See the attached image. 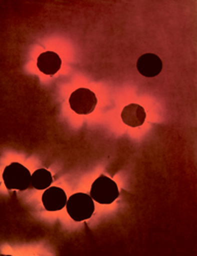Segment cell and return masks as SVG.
<instances>
[{"mask_svg":"<svg viewBox=\"0 0 197 256\" xmlns=\"http://www.w3.org/2000/svg\"><path fill=\"white\" fill-rule=\"evenodd\" d=\"M90 196L99 204H112L119 197L118 186L113 180L102 174L93 182Z\"/></svg>","mask_w":197,"mask_h":256,"instance_id":"cell-3","label":"cell"},{"mask_svg":"<svg viewBox=\"0 0 197 256\" xmlns=\"http://www.w3.org/2000/svg\"><path fill=\"white\" fill-rule=\"evenodd\" d=\"M98 98L94 92L89 88H78L69 98V104L73 112L78 115H89L94 112Z\"/></svg>","mask_w":197,"mask_h":256,"instance_id":"cell-4","label":"cell"},{"mask_svg":"<svg viewBox=\"0 0 197 256\" xmlns=\"http://www.w3.org/2000/svg\"><path fill=\"white\" fill-rule=\"evenodd\" d=\"M54 178L50 170L46 168H39L32 174L31 176V184L34 188L38 190H47L53 184Z\"/></svg>","mask_w":197,"mask_h":256,"instance_id":"cell-9","label":"cell"},{"mask_svg":"<svg viewBox=\"0 0 197 256\" xmlns=\"http://www.w3.org/2000/svg\"><path fill=\"white\" fill-rule=\"evenodd\" d=\"M42 204L50 212L60 211L66 207L68 197L66 192L59 186H50L42 195Z\"/></svg>","mask_w":197,"mask_h":256,"instance_id":"cell-6","label":"cell"},{"mask_svg":"<svg viewBox=\"0 0 197 256\" xmlns=\"http://www.w3.org/2000/svg\"><path fill=\"white\" fill-rule=\"evenodd\" d=\"M31 176L29 169L23 164L13 162L5 168L3 180L9 190H25L31 184Z\"/></svg>","mask_w":197,"mask_h":256,"instance_id":"cell-2","label":"cell"},{"mask_svg":"<svg viewBox=\"0 0 197 256\" xmlns=\"http://www.w3.org/2000/svg\"><path fill=\"white\" fill-rule=\"evenodd\" d=\"M62 66L60 56L54 52H45L37 58V68L43 74L53 76L57 74Z\"/></svg>","mask_w":197,"mask_h":256,"instance_id":"cell-7","label":"cell"},{"mask_svg":"<svg viewBox=\"0 0 197 256\" xmlns=\"http://www.w3.org/2000/svg\"><path fill=\"white\" fill-rule=\"evenodd\" d=\"M163 64L161 58L155 54H144L138 58L137 70L138 72L147 78L156 77L162 71Z\"/></svg>","mask_w":197,"mask_h":256,"instance_id":"cell-5","label":"cell"},{"mask_svg":"<svg viewBox=\"0 0 197 256\" xmlns=\"http://www.w3.org/2000/svg\"><path fill=\"white\" fill-rule=\"evenodd\" d=\"M121 119L129 127H140L146 120L145 109L138 104H129L123 108Z\"/></svg>","mask_w":197,"mask_h":256,"instance_id":"cell-8","label":"cell"},{"mask_svg":"<svg viewBox=\"0 0 197 256\" xmlns=\"http://www.w3.org/2000/svg\"><path fill=\"white\" fill-rule=\"evenodd\" d=\"M66 209L69 216L77 222L90 220L95 212V203L90 195L76 193L68 198Z\"/></svg>","mask_w":197,"mask_h":256,"instance_id":"cell-1","label":"cell"},{"mask_svg":"<svg viewBox=\"0 0 197 256\" xmlns=\"http://www.w3.org/2000/svg\"><path fill=\"white\" fill-rule=\"evenodd\" d=\"M4 256H13V255H4Z\"/></svg>","mask_w":197,"mask_h":256,"instance_id":"cell-10","label":"cell"}]
</instances>
